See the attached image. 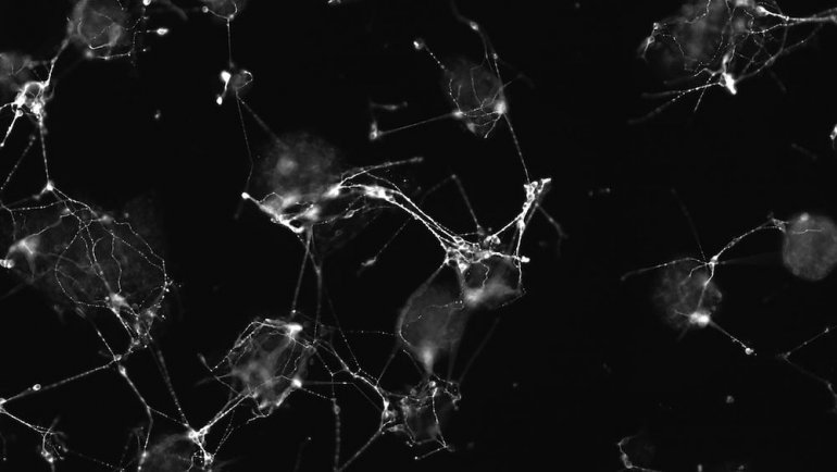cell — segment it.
Segmentation results:
<instances>
[{
    "instance_id": "6da1fadb",
    "label": "cell",
    "mask_w": 837,
    "mask_h": 472,
    "mask_svg": "<svg viewBox=\"0 0 837 472\" xmlns=\"http://www.w3.org/2000/svg\"><path fill=\"white\" fill-rule=\"evenodd\" d=\"M721 301L712 266L695 259L669 263L655 291V303L664 318L682 330L709 324Z\"/></svg>"
},
{
    "instance_id": "7a4b0ae2",
    "label": "cell",
    "mask_w": 837,
    "mask_h": 472,
    "mask_svg": "<svg viewBox=\"0 0 837 472\" xmlns=\"http://www.w3.org/2000/svg\"><path fill=\"white\" fill-rule=\"evenodd\" d=\"M465 306L464 300L445 301L435 294H420L402 314L399 332L402 340L420 359L433 358L459 339Z\"/></svg>"
},
{
    "instance_id": "3957f363",
    "label": "cell",
    "mask_w": 837,
    "mask_h": 472,
    "mask_svg": "<svg viewBox=\"0 0 837 472\" xmlns=\"http://www.w3.org/2000/svg\"><path fill=\"white\" fill-rule=\"evenodd\" d=\"M783 263L808 281L826 277L837 262V231L825 216L801 213L783 223Z\"/></svg>"
},
{
    "instance_id": "277c9868",
    "label": "cell",
    "mask_w": 837,
    "mask_h": 472,
    "mask_svg": "<svg viewBox=\"0 0 837 472\" xmlns=\"http://www.w3.org/2000/svg\"><path fill=\"white\" fill-rule=\"evenodd\" d=\"M295 335L288 325H266L252 344L247 377L251 392L267 405L280 402L296 384L299 364L293 360Z\"/></svg>"
}]
</instances>
